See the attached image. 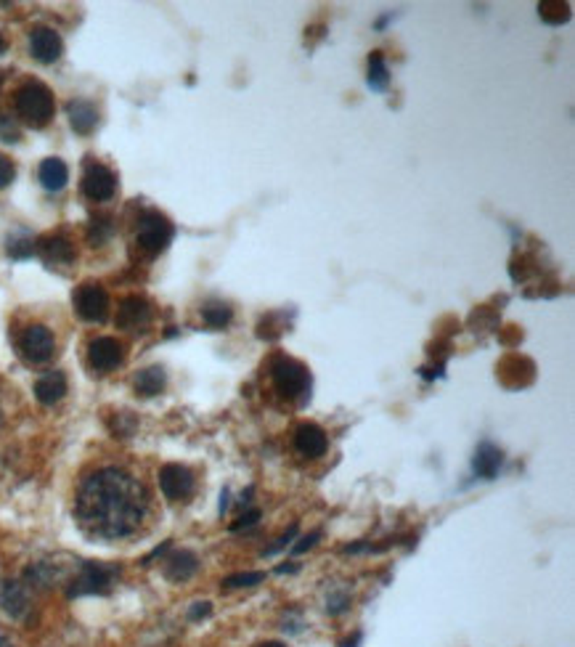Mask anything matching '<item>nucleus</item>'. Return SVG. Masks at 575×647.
<instances>
[{"instance_id":"nucleus-19","label":"nucleus","mask_w":575,"mask_h":647,"mask_svg":"<svg viewBox=\"0 0 575 647\" xmlns=\"http://www.w3.org/2000/svg\"><path fill=\"white\" fill-rule=\"evenodd\" d=\"M199 571V558L188 550H178L172 552L167 560H165V579L167 582H175V584H183L188 582L194 574Z\"/></svg>"},{"instance_id":"nucleus-12","label":"nucleus","mask_w":575,"mask_h":647,"mask_svg":"<svg viewBox=\"0 0 575 647\" xmlns=\"http://www.w3.org/2000/svg\"><path fill=\"white\" fill-rule=\"evenodd\" d=\"M34 250L40 252V258L48 266H69L77 258V250L66 234H48V236L34 242Z\"/></svg>"},{"instance_id":"nucleus-22","label":"nucleus","mask_w":575,"mask_h":647,"mask_svg":"<svg viewBox=\"0 0 575 647\" xmlns=\"http://www.w3.org/2000/svg\"><path fill=\"white\" fill-rule=\"evenodd\" d=\"M390 85V69L382 56V50H374L369 56V88L372 90H385Z\"/></svg>"},{"instance_id":"nucleus-18","label":"nucleus","mask_w":575,"mask_h":647,"mask_svg":"<svg viewBox=\"0 0 575 647\" xmlns=\"http://www.w3.org/2000/svg\"><path fill=\"white\" fill-rule=\"evenodd\" d=\"M504 465V451L499 446H494L491 441H483L475 451V459H472V470L478 478H486V481H494L496 473L502 470Z\"/></svg>"},{"instance_id":"nucleus-13","label":"nucleus","mask_w":575,"mask_h":647,"mask_svg":"<svg viewBox=\"0 0 575 647\" xmlns=\"http://www.w3.org/2000/svg\"><path fill=\"white\" fill-rule=\"evenodd\" d=\"M61 50H64V42H61V35L56 29H50V27H34L29 32V53L40 64L58 61Z\"/></svg>"},{"instance_id":"nucleus-7","label":"nucleus","mask_w":575,"mask_h":647,"mask_svg":"<svg viewBox=\"0 0 575 647\" xmlns=\"http://www.w3.org/2000/svg\"><path fill=\"white\" fill-rule=\"evenodd\" d=\"M74 311L82 321L90 324H101L109 316V292L96 284V281H85L74 289Z\"/></svg>"},{"instance_id":"nucleus-8","label":"nucleus","mask_w":575,"mask_h":647,"mask_svg":"<svg viewBox=\"0 0 575 647\" xmlns=\"http://www.w3.org/2000/svg\"><path fill=\"white\" fill-rule=\"evenodd\" d=\"M82 194L90 202H109L117 194V175L101 162H88L82 173Z\"/></svg>"},{"instance_id":"nucleus-2","label":"nucleus","mask_w":575,"mask_h":647,"mask_svg":"<svg viewBox=\"0 0 575 647\" xmlns=\"http://www.w3.org/2000/svg\"><path fill=\"white\" fill-rule=\"evenodd\" d=\"M13 106L21 122H27L29 127H45L53 119L56 112V101L53 93L45 82L40 80H29L24 82L16 96H13Z\"/></svg>"},{"instance_id":"nucleus-4","label":"nucleus","mask_w":575,"mask_h":647,"mask_svg":"<svg viewBox=\"0 0 575 647\" xmlns=\"http://www.w3.org/2000/svg\"><path fill=\"white\" fill-rule=\"evenodd\" d=\"M271 377H273V385L276 390L284 396V398H300L308 393L310 388V372L305 364H300L297 358H289V356H279L273 358L271 364Z\"/></svg>"},{"instance_id":"nucleus-24","label":"nucleus","mask_w":575,"mask_h":647,"mask_svg":"<svg viewBox=\"0 0 575 647\" xmlns=\"http://www.w3.org/2000/svg\"><path fill=\"white\" fill-rule=\"evenodd\" d=\"M5 250H8V255H11L13 260L29 258V255L34 252V239H32L29 234L19 231V234L8 236V244H5Z\"/></svg>"},{"instance_id":"nucleus-35","label":"nucleus","mask_w":575,"mask_h":647,"mask_svg":"<svg viewBox=\"0 0 575 647\" xmlns=\"http://www.w3.org/2000/svg\"><path fill=\"white\" fill-rule=\"evenodd\" d=\"M358 643H361V635H356L353 640H348V643H345V645H342V647H356V645H358Z\"/></svg>"},{"instance_id":"nucleus-31","label":"nucleus","mask_w":575,"mask_h":647,"mask_svg":"<svg viewBox=\"0 0 575 647\" xmlns=\"http://www.w3.org/2000/svg\"><path fill=\"white\" fill-rule=\"evenodd\" d=\"M318 539H321V531H313V534L303 536V539H300V544H295V547H292V552H295V555H303V552L313 550Z\"/></svg>"},{"instance_id":"nucleus-23","label":"nucleus","mask_w":575,"mask_h":647,"mask_svg":"<svg viewBox=\"0 0 575 647\" xmlns=\"http://www.w3.org/2000/svg\"><path fill=\"white\" fill-rule=\"evenodd\" d=\"M231 319H234V311L226 303H220V300H212V303H207L202 308V321L210 329H223V327L231 324Z\"/></svg>"},{"instance_id":"nucleus-28","label":"nucleus","mask_w":575,"mask_h":647,"mask_svg":"<svg viewBox=\"0 0 575 647\" xmlns=\"http://www.w3.org/2000/svg\"><path fill=\"white\" fill-rule=\"evenodd\" d=\"M13 178H16V165L5 154H0V189L11 186Z\"/></svg>"},{"instance_id":"nucleus-14","label":"nucleus","mask_w":575,"mask_h":647,"mask_svg":"<svg viewBox=\"0 0 575 647\" xmlns=\"http://www.w3.org/2000/svg\"><path fill=\"white\" fill-rule=\"evenodd\" d=\"M295 449H297L303 457H308V459H318V457L326 454V449H329V438H326V433H324L318 425H313V422H303V425L295 430Z\"/></svg>"},{"instance_id":"nucleus-16","label":"nucleus","mask_w":575,"mask_h":647,"mask_svg":"<svg viewBox=\"0 0 575 647\" xmlns=\"http://www.w3.org/2000/svg\"><path fill=\"white\" fill-rule=\"evenodd\" d=\"M66 117H69V125L74 133L80 135H88L96 130L98 125V109L88 101V98H74L66 104Z\"/></svg>"},{"instance_id":"nucleus-15","label":"nucleus","mask_w":575,"mask_h":647,"mask_svg":"<svg viewBox=\"0 0 575 647\" xmlns=\"http://www.w3.org/2000/svg\"><path fill=\"white\" fill-rule=\"evenodd\" d=\"M0 608L11 616V619H27L32 600H29V589L21 582H5L0 587Z\"/></svg>"},{"instance_id":"nucleus-32","label":"nucleus","mask_w":575,"mask_h":647,"mask_svg":"<svg viewBox=\"0 0 575 647\" xmlns=\"http://www.w3.org/2000/svg\"><path fill=\"white\" fill-rule=\"evenodd\" d=\"M207 613H210V603H196V605L191 608L188 619H191V621H196V619H204Z\"/></svg>"},{"instance_id":"nucleus-3","label":"nucleus","mask_w":575,"mask_h":647,"mask_svg":"<svg viewBox=\"0 0 575 647\" xmlns=\"http://www.w3.org/2000/svg\"><path fill=\"white\" fill-rule=\"evenodd\" d=\"M172 239V223L157 212V210H143L135 220V247L146 255L154 258L159 255Z\"/></svg>"},{"instance_id":"nucleus-33","label":"nucleus","mask_w":575,"mask_h":647,"mask_svg":"<svg viewBox=\"0 0 575 647\" xmlns=\"http://www.w3.org/2000/svg\"><path fill=\"white\" fill-rule=\"evenodd\" d=\"M292 571H297V566H292V563H289V566H279V568H276V574H292Z\"/></svg>"},{"instance_id":"nucleus-11","label":"nucleus","mask_w":575,"mask_h":647,"mask_svg":"<svg viewBox=\"0 0 575 647\" xmlns=\"http://www.w3.org/2000/svg\"><path fill=\"white\" fill-rule=\"evenodd\" d=\"M151 324V303L141 295H130L117 308V327L125 332H143Z\"/></svg>"},{"instance_id":"nucleus-25","label":"nucleus","mask_w":575,"mask_h":647,"mask_svg":"<svg viewBox=\"0 0 575 647\" xmlns=\"http://www.w3.org/2000/svg\"><path fill=\"white\" fill-rule=\"evenodd\" d=\"M111 231H114L111 218H104V215H101V218H93L90 226H88V242H90L93 247H101V244L109 242Z\"/></svg>"},{"instance_id":"nucleus-10","label":"nucleus","mask_w":575,"mask_h":647,"mask_svg":"<svg viewBox=\"0 0 575 647\" xmlns=\"http://www.w3.org/2000/svg\"><path fill=\"white\" fill-rule=\"evenodd\" d=\"M194 473L186 465H165L159 470V489L170 502H186L194 494Z\"/></svg>"},{"instance_id":"nucleus-30","label":"nucleus","mask_w":575,"mask_h":647,"mask_svg":"<svg viewBox=\"0 0 575 647\" xmlns=\"http://www.w3.org/2000/svg\"><path fill=\"white\" fill-rule=\"evenodd\" d=\"M295 536H297V526H292V528H289V531H287V534H284V536H281V539H279L273 547H268L263 555H276V552H281L284 547H289V544H292V539H295Z\"/></svg>"},{"instance_id":"nucleus-20","label":"nucleus","mask_w":575,"mask_h":647,"mask_svg":"<svg viewBox=\"0 0 575 647\" xmlns=\"http://www.w3.org/2000/svg\"><path fill=\"white\" fill-rule=\"evenodd\" d=\"M37 178H40L45 191H61L66 186V181H69V167L58 157H48V159L40 162Z\"/></svg>"},{"instance_id":"nucleus-9","label":"nucleus","mask_w":575,"mask_h":647,"mask_svg":"<svg viewBox=\"0 0 575 647\" xmlns=\"http://www.w3.org/2000/svg\"><path fill=\"white\" fill-rule=\"evenodd\" d=\"M125 361V348L114 337H96L88 343V364L96 374H109Z\"/></svg>"},{"instance_id":"nucleus-17","label":"nucleus","mask_w":575,"mask_h":647,"mask_svg":"<svg viewBox=\"0 0 575 647\" xmlns=\"http://www.w3.org/2000/svg\"><path fill=\"white\" fill-rule=\"evenodd\" d=\"M66 374L64 372H58V369H50V372H45L42 377H37V382H34V396H37V401L40 404H45V406H53V404H58L64 396H66Z\"/></svg>"},{"instance_id":"nucleus-34","label":"nucleus","mask_w":575,"mask_h":647,"mask_svg":"<svg viewBox=\"0 0 575 647\" xmlns=\"http://www.w3.org/2000/svg\"><path fill=\"white\" fill-rule=\"evenodd\" d=\"M0 647H13V643L8 640V635L3 629H0Z\"/></svg>"},{"instance_id":"nucleus-21","label":"nucleus","mask_w":575,"mask_h":647,"mask_svg":"<svg viewBox=\"0 0 575 647\" xmlns=\"http://www.w3.org/2000/svg\"><path fill=\"white\" fill-rule=\"evenodd\" d=\"M165 385H167V374H165L162 366H146V369H141V372L135 374V380H133L135 393L143 396V398L159 396V393L165 390Z\"/></svg>"},{"instance_id":"nucleus-5","label":"nucleus","mask_w":575,"mask_h":647,"mask_svg":"<svg viewBox=\"0 0 575 647\" xmlns=\"http://www.w3.org/2000/svg\"><path fill=\"white\" fill-rule=\"evenodd\" d=\"M119 571L114 566H101V563H82L74 579L69 582V597H82V595H106L114 584Z\"/></svg>"},{"instance_id":"nucleus-1","label":"nucleus","mask_w":575,"mask_h":647,"mask_svg":"<svg viewBox=\"0 0 575 647\" xmlns=\"http://www.w3.org/2000/svg\"><path fill=\"white\" fill-rule=\"evenodd\" d=\"M151 515L149 489L122 467H98L88 473L74 497L77 526L101 542L135 536Z\"/></svg>"},{"instance_id":"nucleus-29","label":"nucleus","mask_w":575,"mask_h":647,"mask_svg":"<svg viewBox=\"0 0 575 647\" xmlns=\"http://www.w3.org/2000/svg\"><path fill=\"white\" fill-rule=\"evenodd\" d=\"M257 520H260V510H249V512L239 515V518H236V523H231V531H242V528H249V526H255Z\"/></svg>"},{"instance_id":"nucleus-36","label":"nucleus","mask_w":575,"mask_h":647,"mask_svg":"<svg viewBox=\"0 0 575 647\" xmlns=\"http://www.w3.org/2000/svg\"><path fill=\"white\" fill-rule=\"evenodd\" d=\"M260 647H287V645H284V643H263Z\"/></svg>"},{"instance_id":"nucleus-27","label":"nucleus","mask_w":575,"mask_h":647,"mask_svg":"<svg viewBox=\"0 0 575 647\" xmlns=\"http://www.w3.org/2000/svg\"><path fill=\"white\" fill-rule=\"evenodd\" d=\"M0 138L3 141H19V125L8 114H0Z\"/></svg>"},{"instance_id":"nucleus-37","label":"nucleus","mask_w":575,"mask_h":647,"mask_svg":"<svg viewBox=\"0 0 575 647\" xmlns=\"http://www.w3.org/2000/svg\"><path fill=\"white\" fill-rule=\"evenodd\" d=\"M3 50H5V37L0 35V53H3Z\"/></svg>"},{"instance_id":"nucleus-6","label":"nucleus","mask_w":575,"mask_h":647,"mask_svg":"<svg viewBox=\"0 0 575 647\" xmlns=\"http://www.w3.org/2000/svg\"><path fill=\"white\" fill-rule=\"evenodd\" d=\"M19 353L29 364H48L56 356V337L45 324H29L19 335Z\"/></svg>"},{"instance_id":"nucleus-26","label":"nucleus","mask_w":575,"mask_h":647,"mask_svg":"<svg viewBox=\"0 0 575 647\" xmlns=\"http://www.w3.org/2000/svg\"><path fill=\"white\" fill-rule=\"evenodd\" d=\"M265 582V574L263 571H244V574H234L223 582L226 589H249V587H257Z\"/></svg>"}]
</instances>
